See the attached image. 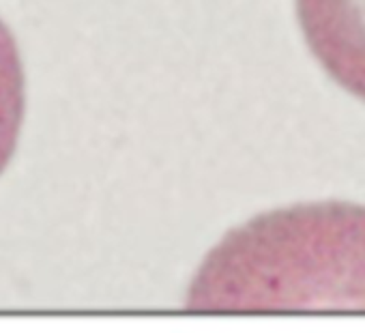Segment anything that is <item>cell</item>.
<instances>
[{
	"mask_svg": "<svg viewBox=\"0 0 365 333\" xmlns=\"http://www.w3.org/2000/svg\"><path fill=\"white\" fill-rule=\"evenodd\" d=\"M24 118V71L18 46L0 22V173L9 163Z\"/></svg>",
	"mask_w": 365,
	"mask_h": 333,
	"instance_id": "cell-3",
	"label": "cell"
},
{
	"mask_svg": "<svg viewBox=\"0 0 365 333\" xmlns=\"http://www.w3.org/2000/svg\"><path fill=\"white\" fill-rule=\"evenodd\" d=\"M297 16L322 69L365 101V0H297Z\"/></svg>",
	"mask_w": 365,
	"mask_h": 333,
	"instance_id": "cell-2",
	"label": "cell"
},
{
	"mask_svg": "<svg viewBox=\"0 0 365 333\" xmlns=\"http://www.w3.org/2000/svg\"><path fill=\"white\" fill-rule=\"evenodd\" d=\"M187 307L365 312V207L301 205L247 222L205 258Z\"/></svg>",
	"mask_w": 365,
	"mask_h": 333,
	"instance_id": "cell-1",
	"label": "cell"
}]
</instances>
